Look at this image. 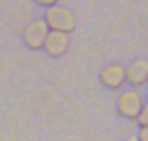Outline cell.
I'll use <instances>...</instances> for the list:
<instances>
[{
    "instance_id": "cell-1",
    "label": "cell",
    "mask_w": 148,
    "mask_h": 141,
    "mask_svg": "<svg viewBox=\"0 0 148 141\" xmlns=\"http://www.w3.org/2000/svg\"><path fill=\"white\" fill-rule=\"evenodd\" d=\"M44 21L49 25V30H62V32H74L76 28V16L72 9L67 7H60V5H53V7H46V14H44Z\"/></svg>"
},
{
    "instance_id": "cell-2",
    "label": "cell",
    "mask_w": 148,
    "mask_h": 141,
    "mask_svg": "<svg viewBox=\"0 0 148 141\" xmlns=\"http://www.w3.org/2000/svg\"><path fill=\"white\" fill-rule=\"evenodd\" d=\"M118 113L123 116V118H127V120H136V116H139V111H141V106H143V97H141V92L136 90V88H132V90H123L120 92V97H118Z\"/></svg>"
},
{
    "instance_id": "cell-3",
    "label": "cell",
    "mask_w": 148,
    "mask_h": 141,
    "mask_svg": "<svg viewBox=\"0 0 148 141\" xmlns=\"http://www.w3.org/2000/svg\"><path fill=\"white\" fill-rule=\"evenodd\" d=\"M46 35H49L46 21H44V18H35V21H30L28 28L23 30V44H25L30 51H42Z\"/></svg>"
},
{
    "instance_id": "cell-4",
    "label": "cell",
    "mask_w": 148,
    "mask_h": 141,
    "mask_svg": "<svg viewBox=\"0 0 148 141\" xmlns=\"http://www.w3.org/2000/svg\"><path fill=\"white\" fill-rule=\"evenodd\" d=\"M42 51H46L49 58H62V55L69 51V32H62V30H49Z\"/></svg>"
},
{
    "instance_id": "cell-5",
    "label": "cell",
    "mask_w": 148,
    "mask_h": 141,
    "mask_svg": "<svg viewBox=\"0 0 148 141\" xmlns=\"http://www.w3.org/2000/svg\"><path fill=\"white\" fill-rule=\"evenodd\" d=\"M125 83L132 88L148 86V58H136L125 67Z\"/></svg>"
},
{
    "instance_id": "cell-6",
    "label": "cell",
    "mask_w": 148,
    "mask_h": 141,
    "mask_svg": "<svg viewBox=\"0 0 148 141\" xmlns=\"http://www.w3.org/2000/svg\"><path fill=\"white\" fill-rule=\"evenodd\" d=\"M99 83L106 88V90H120L125 86V67L118 65V62H111L106 67H102L99 72Z\"/></svg>"
},
{
    "instance_id": "cell-7",
    "label": "cell",
    "mask_w": 148,
    "mask_h": 141,
    "mask_svg": "<svg viewBox=\"0 0 148 141\" xmlns=\"http://www.w3.org/2000/svg\"><path fill=\"white\" fill-rule=\"evenodd\" d=\"M136 120H139V125H148V104H146V102H143V106H141Z\"/></svg>"
},
{
    "instance_id": "cell-8",
    "label": "cell",
    "mask_w": 148,
    "mask_h": 141,
    "mask_svg": "<svg viewBox=\"0 0 148 141\" xmlns=\"http://www.w3.org/2000/svg\"><path fill=\"white\" fill-rule=\"evenodd\" d=\"M32 2H35V5H39V7H44V9H46V7H53V5H58V2H60V0H32Z\"/></svg>"
},
{
    "instance_id": "cell-9",
    "label": "cell",
    "mask_w": 148,
    "mask_h": 141,
    "mask_svg": "<svg viewBox=\"0 0 148 141\" xmlns=\"http://www.w3.org/2000/svg\"><path fill=\"white\" fill-rule=\"evenodd\" d=\"M139 139L148 141V125H139Z\"/></svg>"
}]
</instances>
